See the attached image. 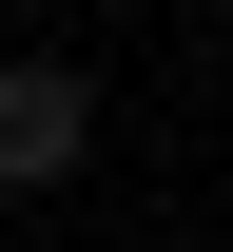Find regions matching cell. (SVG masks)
<instances>
[{"instance_id":"obj_1","label":"cell","mask_w":233,"mask_h":252,"mask_svg":"<svg viewBox=\"0 0 233 252\" xmlns=\"http://www.w3.org/2000/svg\"><path fill=\"white\" fill-rule=\"evenodd\" d=\"M98 156V78L78 59H0V194H59Z\"/></svg>"},{"instance_id":"obj_2","label":"cell","mask_w":233,"mask_h":252,"mask_svg":"<svg viewBox=\"0 0 233 252\" xmlns=\"http://www.w3.org/2000/svg\"><path fill=\"white\" fill-rule=\"evenodd\" d=\"M20 20H39V0H20Z\"/></svg>"}]
</instances>
